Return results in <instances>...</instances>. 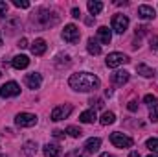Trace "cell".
<instances>
[{"instance_id": "1", "label": "cell", "mask_w": 158, "mask_h": 157, "mask_svg": "<svg viewBox=\"0 0 158 157\" xmlns=\"http://www.w3.org/2000/svg\"><path fill=\"white\" fill-rule=\"evenodd\" d=\"M68 85L76 92H90V91L99 89L101 81H99V78L96 74H92V72H77V74H72L70 76Z\"/></svg>"}, {"instance_id": "2", "label": "cell", "mask_w": 158, "mask_h": 157, "mask_svg": "<svg viewBox=\"0 0 158 157\" xmlns=\"http://www.w3.org/2000/svg\"><path fill=\"white\" fill-rule=\"evenodd\" d=\"M33 22L39 26L40 30H48V28H52V26H55L59 22V15L53 9L40 7L39 11H37V15L33 17Z\"/></svg>"}, {"instance_id": "3", "label": "cell", "mask_w": 158, "mask_h": 157, "mask_svg": "<svg viewBox=\"0 0 158 157\" xmlns=\"http://www.w3.org/2000/svg\"><path fill=\"white\" fill-rule=\"evenodd\" d=\"M129 61H131V59H129L125 54H121V52H110V54L107 56V59H105V63H107L109 69H118V67L129 63Z\"/></svg>"}, {"instance_id": "4", "label": "cell", "mask_w": 158, "mask_h": 157, "mask_svg": "<svg viewBox=\"0 0 158 157\" xmlns=\"http://www.w3.org/2000/svg\"><path fill=\"white\" fill-rule=\"evenodd\" d=\"M37 122H39V118H37V115H33V113H19L15 117V124L19 128H33Z\"/></svg>"}, {"instance_id": "5", "label": "cell", "mask_w": 158, "mask_h": 157, "mask_svg": "<svg viewBox=\"0 0 158 157\" xmlns=\"http://www.w3.org/2000/svg\"><path fill=\"white\" fill-rule=\"evenodd\" d=\"M20 94V85L17 81H7L0 87V98H15Z\"/></svg>"}, {"instance_id": "6", "label": "cell", "mask_w": 158, "mask_h": 157, "mask_svg": "<svg viewBox=\"0 0 158 157\" xmlns=\"http://www.w3.org/2000/svg\"><path fill=\"white\" fill-rule=\"evenodd\" d=\"M61 35H63V39L66 41L68 44H76L79 41V37H81V32H79V28L76 24H66Z\"/></svg>"}, {"instance_id": "7", "label": "cell", "mask_w": 158, "mask_h": 157, "mask_svg": "<svg viewBox=\"0 0 158 157\" xmlns=\"http://www.w3.org/2000/svg\"><path fill=\"white\" fill-rule=\"evenodd\" d=\"M110 142H112L116 148H131V146L134 144V141H132L131 137H127V135H123V133H119V131H114V133L110 135Z\"/></svg>"}, {"instance_id": "8", "label": "cell", "mask_w": 158, "mask_h": 157, "mask_svg": "<svg viewBox=\"0 0 158 157\" xmlns=\"http://www.w3.org/2000/svg\"><path fill=\"white\" fill-rule=\"evenodd\" d=\"M72 111H74V107H72L70 104H64V105H57V107L52 111V120H53V122L64 120V118H68L70 115H72Z\"/></svg>"}, {"instance_id": "9", "label": "cell", "mask_w": 158, "mask_h": 157, "mask_svg": "<svg viewBox=\"0 0 158 157\" xmlns=\"http://www.w3.org/2000/svg\"><path fill=\"white\" fill-rule=\"evenodd\" d=\"M127 28H129V17L127 15H114L112 17V30L116 32V34H125L127 32Z\"/></svg>"}, {"instance_id": "10", "label": "cell", "mask_w": 158, "mask_h": 157, "mask_svg": "<svg viewBox=\"0 0 158 157\" xmlns=\"http://www.w3.org/2000/svg\"><path fill=\"white\" fill-rule=\"evenodd\" d=\"M24 83H26V87H28V89H39L40 85H42V76H40L39 72H31V74H26V78H24Z\"/></svg>"}, {"instance_id": "11", "label": "cell", "mask_w": 158, "mask_h": 157, "mask_svg": "<svg viewBox=\"0 0 158 157\" xmlns=\"http://www.w3.org/2000/svg\"><path fill=\"white\" fill-rule=\"evenodd\" d=\"M138 17H140L142 20H153V19L156 17V11H155L151 6L143 4V6H140V7H138Z\"/></svg>"}, {"instance_id": "12", "label": "cell", "mask_w": 158, "mask_h": 157, "mask_svg": "<svg viewBox=\"0 0 158 157\" xmlns=\"http://www.w3.org/2000/svg\"><path fill=\"white\" fill-rule=\"evenodd\" d=\"M99 146H101V139L99 137H92V139H88L86 142H85V152H86V155H92V154H96L98 150H99Z\"/></svg>"}, {"instance_id": "13", "label": "cell", "mask_w": 158, "mask_h": 157, "mask_svg": "<svg viewBox=\"0 0 158 157\" xmlns=\"http://www.w3.org/2000/svg\"><path fill=\"white\" fill-rule=\"evenodd\" d=\"M129 78H131V74H129L127 70H116V72L110 76V79H112L114 85H125V83L129 81Z\"/></svg>"}, {"instance_id": "14", "label": "cell", "mask_w": 158, "mask_h": 157, "mask_svg": "<svg viewBox=\"0 0 158 157\" xmlns=\"http://www.w3.org/2000/svg\"><path fill=\"white\" fill-rule=\"evenodd\" d=\"M98 41L103 43V44H109L112 41V32L107 28V26H99L98 28Z\"/></svg>"}, {"instance_id": "15", "label": "cell", "mask_w": 158, "mask_h": 157, "mask_svg": "<svg viewBox=\"0 0 158 157\" xmlns=\"http://www.w3.org/2000/svg\"><path fill=\"white\" fill-rule=\"evenodd\" d=\"M42 154H44V157H59L61 155V148H59V144L48 142V144L42 146Z\"/></svg>"}, {"instance_id": "16", "label": "cell", "mask_w": 158, "mask_h": 157, "mask_svg": "<svg viewBox=\"0 0 158 157\" xmlns=\"http://www.w3.org/2000/svg\"><path fill=\"white\" fill-rule=\"evenodd\" d=\"M11 65H13V69L22 70V69H26V67L30 65V57H28V56H15V57L11 59Z\"/></svg>"}, {"instance_id": "17", "label": "cell", "mask_w": 158, "mask_h": 157, "mask_svg": "<svg viewBox=\"0 0 158 157\" xmlns=\"http://www.w3.org/2000/svg\"><path fill=\"white\" fill-rule=\"evenodd\" d=\"M46 41L44 39H35L33 43H31V54L33 56H42L44 52H46Z\"/></svg>"}, {"instance_id": "18", "label": "cell", "mask_w": 158, "mask_h": 157, "mask_svg": "<svg viewBox=\"0 0 158 157\" xmlns=\"http://www.w3.org/2000/svg\"><path fill=\"white\" fill-rule=\"evenodd\" d=\"M86 50H88V54H92V56H99V54H101V44H99V41L94 39V37H90V39L86 41Z\"/></svg>"}, {"instance_id": "19", "label": "cell", "mask_w": 158, "mask_h": 157, "mask_svg": "<svg viewBox=\"0 0 158 157\" xmlns=\"http://www.w3.org/2000/svg\"><path fill=\"white\" fill-rule=\"evenodd\" d=\"M96 109H88V111H83L81 115H79V120L83 122V124H92V122H96Z\"/></svg>"}, {"instance_id": "20", "label": "cell", "mask_w": 158, "mask_h": 157, "mask_svg": "<svg viewBox=\"0 0 158 157\" xmlns=\"http://www.w3.org/2000/svg\"><path fill=\"white\" fill-rule=\"evenodd\" d=\"M86 7H88L90 15H99L101 9H103V2H99V0H88Z\"/></svg>"}, {"instance_id": "21", "label": "cell", "mask_w": 158, "mask_h": 157, "mask_svg": "<svg viewBox=\"0 0 158 157\" xmlns=\"http://www.w3.org/2000/svg\"><path fill=\"white\" fill-rule=\"evenodd\" d=\"M136 70H138V74H142L143 78H153V76H155V70H153L151 67L143 65V63H140V65L136 67Z\"/></svg>"}, {"instance_id": "22", "label": "cell", "mask_w": 158, "mask_h": 157, "mask_svg": "<svg viewBox=\"0 0 158 157\" xmlns=\"http://www.w3.org/2000/svg\"><path fill=\"white\" fill-rule=\"evenodd\" d=\"M116 120V115L112 113V111H105L103 115H101V118H99V122L103 124V126H109V124H112Z\"/></svg>"}, {"instance_id": "23", "label": "cell", "mask_w": 158, "mask_h": 157, "mask_svg": "<svg viewBox=\"0 0 158 157\" xmlns=\"http://www.w3.org/2000/svg\"><path fill=\"white\" fill-rule=\"evenodd\" d=\"M19 26H20V20H19V19H13V20H7V22H6V30H7L9 35H13Z\"/></svg>"}, {"instance_id": "24", "label": "cell", "mask_w": 158, "mask_h": 157, "mask_svg": "<svg viewBox=\"0 0 158 157\" xmlns=\"http://www.w3.org/2000/svg\"><path fill=\"white\" fill-rule=\"evenodd\" d=\"M145 146L153 152V154H158V137H153V139H147Z\"/></svg>"}, {"instance_id": "25", "label": "cell", "mask_w": 158, "mask_h": 157, "mask_svg": "<svg viewBox=\"0 0 158 157\" xmlns=\"http://www.w3.org/2000/svg\"><path fill=\"white\" fill-rule=\"evenodd\" d=\"M66 133H68L70 137H74V139H79V137L83 135V131L79 129L77 126H68V128H66Z\"/></svg>"}, {"instance_id": "26", "label": "cell", "mask_w": 158, "mask_h": 157, "mask_svg": "<svg viewBox=\"0 0 158 157\" xmlns=\"http://www.w3.org/2000/svg\"><path fill=\"white\" fill-rule=\"evenodd\" d=\"M149 118H151V122H158V102L149 105Z\"/></svg>"}, {"instance_id": "27", "label": "cell", "mask_w": 158, "mask_h": 157, "mask_svg": "<svg viewBox=\"0 0 158 157\" xmlns=\"http://www.w3.org/2000/svg\"><path fill=\"white\" fill-rule=\"evenodd\" d=\"M24 152L26 154H35L37 152V144L35 142H26L24 144Z\"/></svg>"}, {"instance_id": "28", "label": "cell", "mask_w": 158, "mask_h": 157, "mask_svg": "<svg viewBox=\"0 0 158 157\" xmlns=\"http://www.w3.org/2000/svg\"><path fill=\"white\" fill-rule=\"evenodd\" d=\"M143 102H145L147 105H153V104L158 102V98L155 96V94H145V96H143Z\"/></svg>"}, {"instance_id": "29", "label": "cell", "mask_w": 158, "mask_h": 157, "mask_svg": "<svg viewBox=\"0 0 158 157\" xmlns=\"http://www.w3.org/2000/svg\"><path fill=\"white\" fill-rule=\"evenodd\" d=\"M13 6L26 9V7H30V2H26V0H13Z\"/></svg>"}, {"instance_id": "30", "label": "cell", "mask_w": 158, "mask_h": 157, "mask_svg": "<svg viewBox=\"0 0 158 157\" xmlns=\"http://www.w3.org/2000/svg\"><path fill=\"white\" fill-rule=\"evenodd\" d=\"M90 104L94 105L92 109H101V107H103V100H99V98H98V100H90Z\"/></svg>"}, {"instance_id": "31", "label": "cell", "mask_w": 158, "mask_h": 157, "mask_svg": "<svg viewBox=\"0 0 158 157\" xmlns=\"http://www.w3.org/2000/svg\"><path fill=\"white\" fill-rule=\"evenodd\" d=\"M6 13H7V4H6V2H0V17L4 19Z\"/></svg>"}, {"instance_id": "32", "label": "cell", "mask_w": 158, "mask_h": 157, "mask_svg": "<svg viewBox=\"0 0 158 157\" xmlns=\"http://www.w3.org/2000/svg\"><path fill=\"white\" fill-rule=\"evenodd\" d=\"M151 48H153V50H158V35L151 39Z\"/></svg>"}, {"instance_id": "33", "label": "cell", "mask_w": 158, "mask_h": 157, "mask_svg": "<svg viewBox=\"0 0 158 157\" xmlns=\"http://www.w3.org/2000/svg\"><path fill=\"white\" fill-rule=\"evenodd\" d=\"M127 107H129V111H136V109H138V104L132 100V102H129V105H127Z\"/></svg>"}, {"instance_id": "34", "label": "cell", "mask_w": 158, "mask_h": 157, "mask_svg": "<svg viewBox=\"0 0 158 157\" xmlns=\"http://www.w3.org/2000/svg\"><path fill=\"white\" fill-rule=\"evenodd\" d=\"M53 137H55V139H63V137H64V131H61V129H55V131H53Z\"/></svg>"}, {"instance_id": "35", "label": "cell", "mask_w": 158, "mask_h": 157, "mask_svg": "<svg viewBox=\"0 0 158 157\" xmlns=\"http://www.w3.org/2000/svg\"><path fill=\"white\" fill-rule=\"evenodd\" d=\"M72 17H74V19H79V17H81V11H79L77 7H74V9H72Z\"/></svg>"}, {"instance_id": "36", "label": "cell", "mask_w": 158, "mask_h": 157, "mask_svg": "<svg viewBox=\"0 0 158 157\" xmlns=\"http://www.w3.org/2000/svg\"><path fill=\"white\" fill-rule=\"evenodd\" d=\"M145 32H147V28H145V26H140V28H136V35H138V34H140V35H143Z\"/></svg>"}, {"instance_id": "37", "label": "cell", "mask_w": 158, "mask_h": 157, "mask_svg": "<svg viewBox=\"0 0 158 157\" xmlns=\"http://www.w3.org/2000/svg\"><path fill=\"white\" fill-rule=\"evenodd\" d=\"M19 46L20 48H28V39H20L19 41Z\"/></svg>"}, {"instance_id": "38", "label": "cell", "mask_w": 158, "mask_h": 157, "mask_svg": "<svg viewBox=\"0 0 158 157\" xmlns=\"http://www.w3.org/2000/svg\"><path fill=\"white\" fill-rule=\"evenodd\" d=\"M129 157H142V155H140L138 152H131V154H129Z\"/></svg>"}, {"instance_id": "39", "label": "cell", "mask_w": 158, "mask_h": 157, "mask_svg": "<svg viewBox=\"0 0 158 157\" xmlns=\"http://www.w3.org/2000/svg\"><path fill=\"white\" fill-rule=\"evenodd\" d=\"M99 157H116V155H112V154H101Z\"/></svg>"}, {"instance_id": "40", "label": "cell", "mask_w": 158, "mask_h": 157, "mask_svg": "<svg viewBox=\"0 0 158 157\" xmlns=\"http://www.w3.org/2000/svg\"><path fill=\"white\" fill-rule=\"evenodd\" d=\"M147 157H156V154H151V155H147Z\"/></svg>"}, {"instance_id": "41", "label": "cell", "mask_w": 158, "mask_h": 157, "mask_svg": "<svg viewBox=\"0 0 158 157\" xmlns=\"http://www.w3.org/2000/svg\"><path fill=\"white\" fill-rule=\"evenodd\" d=\"M0 46H2V34H0Z\"/></svg>"}]
</instances>
